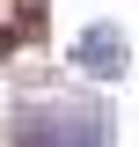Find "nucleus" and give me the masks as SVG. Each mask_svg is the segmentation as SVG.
<instances>
[{"instance_id":"obj_1","label":"nucleus","mask_w":139,"mask_h":147,"mask_svg":"<svg viewBox=\"0 0 139 147\" xmlns=\"http://www.w3.org/2000/svg\"><path fill=\"white\" fill-rule=\"evenodd\" d=\"M7 147H110V103L103 96H22L7 118Z\"/></svg>"},{"instance_id":"obj_2","label":"nucleus","mask_w":139,"mask_h":147,"mask_svg":"<svg viewBox=\"0 0 139 147\" xmlns=\"http://www.w3.org/2000/svg\"><path fill=\"white\" fill-rule=\"evenodd\" d=\"M73 74H88V81H124L132 74V37L117 30V22H88V30H73Z\"/></svg>"}]
</instances>
